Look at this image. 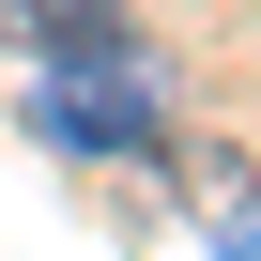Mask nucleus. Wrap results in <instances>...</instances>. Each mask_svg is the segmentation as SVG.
<instances>
[]
</instances>
